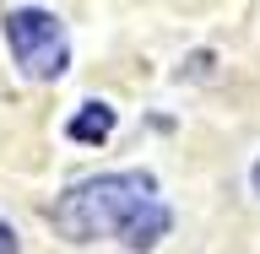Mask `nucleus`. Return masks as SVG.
<instances>
[{
	"label": "nucleus",
	"instance_id": "nucleus-3",
	"mask_svg": "<svg viewBox=\"0 0 260 254\" xmlns=\"http://www.w3.org/2000/svg\"><path fill=\"white\" fill-rule=\"evenodd\" d=\"M65 130H71V141H109L114 135V108L109 103H87Z\"/></svg>",
	"mask_w": 260,
	"mask_h": 254
},
{
	"label": "nucleus",
	"instance_id": "nucleus-5",
	"mask_svg": "<svg viewBox=\"0 0 260 254\" xmlns=\"http://www.w3.org/2000/svg\"><path fill=\"white\" fill-rule=\"evenodd\" d=\"M249 178H255V195H260V162H255V173H249Z\"/></svg>",
	"mask_w": 260,
	"mask_h": 254
},
{
	"label": "nucleus",
	"instance_id": "nucleus-2",
	"mask_svg": "<svg viewBox=\"0 0 260 254\" xmlns=\"http://www.w3.org/2000/svg\"><path fill=\"white\" fill-rule=\"evenodd\" d=\"M6 44H11L16 65H22L32 81H54V76H65V65H71V44H65L60 16L38 11V6H22V11L6 16Z\"/></svg>",
	"mask_w": 260,
	"mask_h": 254
},
{
	"label": "nucleus",
	"instance_id": "nucleus-1",
	"mask_svg": "<svg viewBox=\"0 0 260 254\" xmlns=\"http://www.w3.org/2000/svg\"><path fill=\"white\" fill-rule=\"evenodd\" d=\"M168 206L157 200V178L130 168V173H103L87 178L54 206V227L71 243L92 238H119L125 249H152L168 233Z\"/></svg>",
	"mask_w": 260,
	"mask_h": 254
},
{
	"label": "nucleus",
	"instance_id": "nucleus-4",
	"mask_svg": "<svg viewBox=\"0 0 260 254\" xmlns=\"http://www.w3.org/2000/svg\"><path fill=\"white\" fill-rule=\"evenodd\" d=\"M0 254H16V233H11L6 222H0Z\"/></svg>",
	"mask_w": 260,
	"mask_h": 254
}]
</instances>
